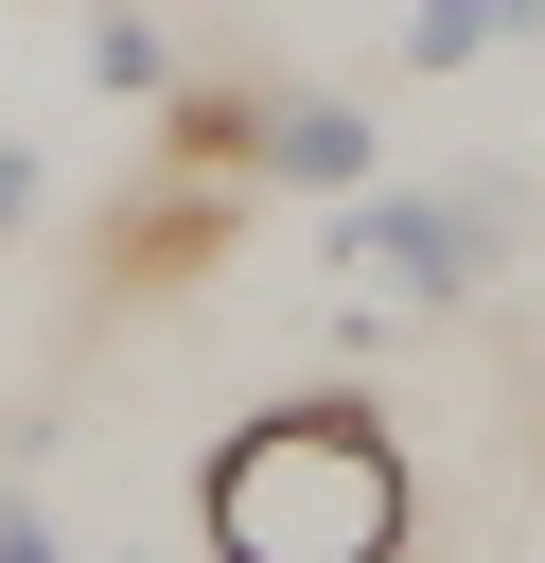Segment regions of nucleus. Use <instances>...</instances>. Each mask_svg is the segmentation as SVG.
Listing matches in <instances>:
<instances>
[{
    "label": "nucleus",
    "mask_w": 545,
    "mask_h": 563,
    "mask_svg": "<svg viewBox=\"0 0 545 563\" xmlns=\"http://www.w3.org/2000/svg\"><path fill=\"white\" fill-rule=\"evenodd\" d=\"M18 211H35V158H18V141H0V246H18Z\"/></svg>",
    "instance_id": "423d86ee"
},
{
    "label": "nucleus",
    "mask_w": 545,
    "mask_h": 563,
    "mask_svg": "<svg viewBox=\"0 0 545 563\" xmlns=\"http://www.w3.org/2000/svg\"><path fill=\"white\" fill-rule=\"evenodd\" d=\"M510 246L492 194H334V282H404V299H475V264Z\"/></svg>",
    "instance_id": "f03ea898"
},
{
    "label": "nucleus",
    "mask_w": 545,
    "mask_h": 563,
    "mask_svg": "<svg viewBox=\"0 0 545 563\" xmlns=\"http://www.w3.org/2000/svg\"><path fill=\"white\" fill-rule=\"evenodd\" d=\"M387 141H369V106H316V88H264V158L246 176H299V194H352Z\"/></svg>",
    "instance_id": "7ed1b4c3"
},
{
    "label": "nucleus",
    "mask_w": 545,
    "mask_h": 563,
    "mask_svg": "<svg viewBox=\"0 0 545 563\" xmlns=\"http://www.w3.org/2000/svg\"><path fill=\"white\" fill-rule=\"evenodd\" d=\"M158 158H176V176H246V158H264V88H176Z\"/></svg>",
    "instance_id": "20e7f679"
},
{
    "label": "nucleus",
    "mask_w": 545,
    "mask_h": 563,
    "mask_svg": "<svg viewBox=\"0 0 545 563\" xmlns=\"http://www.w3.org/2000/svg\"><path fill=\"white\" fill-rule=\"evenodd\" d=\"M193 528H211L229 563H387V545H404V440H387L352 387H299V405H264V422L211 440Z\"/></svg>",
    "instance_id": "f257e3e1"
},
{
    "label": "nucleus",
    "mask_w": 545,
    "mask_h": 563,
    "mask_svg": "<svg viewBox=\"0 0 545 563\" xmlns=\"http://www.w3.org/2000/svg\"><path fill=\"white\" fill-rule=\"evenodd\" d=\"M527 18H545V0H422V18H404V70H475V53H510Z\"/></svg>",
    "instance_id": "39448f33"
}]
</instances>
